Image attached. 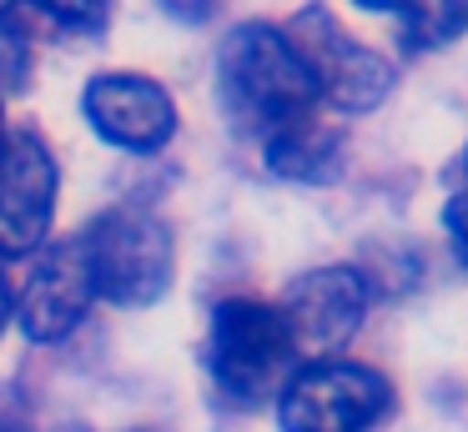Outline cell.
I'll return each mask as SVG.
<instances>
[{"label":"cell","mask_w":468,"mask_h":432,"mask_svg":"<svg viewBox=\"0 0 468 432\" xmlns=\"http://www.w3.org/2000/svg\"><path fill=\"white\" fill-rule=\"evenodd\" d=\"M217 96H222V111L232 116L237 131L262 141L292 126V121L313 116V106L323 100L313 86V70L303 66L287 30L262 26V20H247L222 40Z\"/></svg>","instance_id":"obj_1"},{"label":"cell","mask_w":468,"mask_h":432,"mask_svg":"<svg viewBox=\"0 0 468 432\" xmlns=\"http://www.w3.org/2000/svg\"><path fill=\"white\" fill-rule=\"evenodd\" d=\"M212 382L227 402L257 407L272 392L287 387L297 372V342L277 301L257 297H227L212 311Z\"/></svg>","instance_id":"obj_2"},{"label":"cell","mask_w":468,"mask_h":432,"mask_svg":"<svg viewBox=\"0 0 468 432\" xmlns=\"http://www.w3.org/2000/svg\"><path fill=\"white\" fill-rule=\"evenodd\" d=\"M398 392L367 362L313 357L277 392V427L282 432H373L393 412Z\"/></svg>","instance_id":"obj_3"},{"label":"cell","mask_w":468,"mask_h":432,"mask_svg":"<svg viewBox=\"0 0 468 432\" xmlns=\"http://www.w3.org/2000/svg\"><path fill=\"white\" fill-rule=\"evenodd\" d=\"M96 297L146 307L172 287V231L152 211H106L81 231Z\"/></svg>","instance_id":"obj_4"},{"label":"cell","mask_w":468,"mask_h":432,"mask_svg":"<svg viewBox=\"0 0 468 432\" xmlns=\"http://www.w3.org/2000/svg\"><path fill=\"white\" fill-rule=\"evenodd\" d=\"M287 40L297 46L303 66L313 70L317 96L327 106L347 111V116H363V111L383 106V96L398 80L393 60H383L373 46H363L327 5L297 10L292 26H287Z\"/></svg>","instance_id":"obj_5"},{"label":"cell","mask_w":468,"mask_h":432,"mask_svg":"<svg viewBox=\"0 0 468 432\" xmlns=\"http://www.w3.org/2000/svg\"><path fill=\"white\" fill-rule=\"evenodd\" d=\"M56 161L41 136L5 131L0 136V257H26L46 241L56 211Z\"/></svg>","instance_id":"obj_6"},{"label":"cell","mask_w":468,"mask_h":432,"mask_svg":"<svg viewBox=\"0 0 468 432\" xmlns=\"http://www.w3.org/2000/svg\"><path fill=\"white\" fill-rule=\"evenodd\" d=\"M277 307L292 327L297 352L333 357L343 342H353V332L367 317V277L357 267H317L297 277Z\"/></svg>","instance_id":"obj_7"},{"label":"cell","mask_w":468,"mask_h":432,"mask_svg":"<svg viewBox=\"0 0 468 432\" xmlns=\"http://www.w3.org/2000/svg\"><path fill=\"white\" fill-rule=\"evenodd\" d=\"M86 121L101 141L136 151V156H152L176 136V106L166 86H156L152 76H132V70H112L86 86Z\"/></svg>","instance_id":"obj_8"},{"label":"cell","mask_w":468,"mask_h":432,"mask_svg":"<svg viewBox=\"0 0 468 432\" xmlns=\"http://www.w3.org/2000/svg\"><path fill=\"white\" fill-rule=\"evenodd\" d=\"M96 301L91 261H86V241L66 237L36 261L31 281L21 291V332L31 342H61L81 327V317Z\"/></svg>","instance_id":"obj_9"},{"label":"cell","mask_w":468,"mask_h":432,"mask_svg":"<svg viewBox=\"0 0 468 432\" xmlns=\"http://www.w3.org/2000/svg\"><path fill=\"white\" fill-rule=\"evenodd\" d=\"M11 40H76L106 30V0H0Z\"/></svg>","instance_id":"obj_10"},{"label":"cell","mask_w":468,"mask_h":432,"mask_svg":"<svg viewBox=\"0 0 468 432\" xmlns=\"http://www.w3.org/2000/svg\"><path fill=\"white\" fill-rule=\"evenodd\" d=\"M262 156L287 181H333L343 166V136L317 116H303L262 141Z\"/></svg>","instance_id":"obj_11"},{"label":"cell","mask_w":468,"mask_h":432,"mask_svg":"<svg viewBox=\"0 0 468 432\" xmlns=\"http://www.w3.org/2000/svg\"><path fill=\"white\" fill-rule=\"evenodd\" d=\"M468 36V0H403V40L408 56H428Z\"/></svg>","instance_id":"obj_12"},{"label":"cell","mask_w":468,"mask_h":432,"mask_svg":"<svg viewBox=\"0 0 468 432\" xmlns=\"http://www.w3.org/2000/svg\"><path fill=\"white\" fill-rule=\"evenodd\" d=\"M443 231H448V241H453V251L463 257V267H468V191L463 186L443 201Z\"/></svg>","instance_id":"obj_13"},{"label":"cell","mask_w":468,"mask_h":432,"mask_svg":"<svg viewBox=\"0 0 468 432\" xmlns=\"http://www.w3.org/2000/svg\"><path fill=\"white\" fill-rule=\"evenodd\" d=\"M172 16H182V20H207V16H217V5L222 0H162Z\"/></svg>","instance_id":"obj_14"},{"label":"cell","mask_w":468,"mask_h":432,"mask_svg":"<svg viewBox=\"0 0 468 432\" xmlns=\"http://www.w3.org/2000/svg\"><path fill=\"white\" fill-rule=\"evenodd\" d=\"M11 321V287H5V277H0V327Z\"/></svg>","instance_id":"obj_15"},{"label":"cell","mask_w":468,"mask_h":432,"mask_svg":"<svg viewBox=\"0 0 468 432\" xmlns=\"http://www.w3.org/2000/svg\"><path fill=\"white\" fill-rule=\"evenodd\" d=\"M363 10H403V0H357Z\"/></svg>","instance_id":"obj_16"},{"label":"cell","mask_w":468,"mask_h":432,"mask_svg":"<svg viewBox=\"0 0 468 432\" xmlns=\"http://www.w3.org/2000/svg\"><path fill=\"white\" fill-rule=\"evenodd\" d=\"M0 136H5V116H0Z\"/></svg>","instance_id":"obj_17"}]
</instances>
